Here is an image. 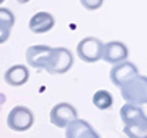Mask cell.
I'll list each match as a JSON object with an SVG mask.
<instances>
[{
    "label": "cell",
    "instance_id": "277c9868",
    "mask_svg": "<svg viewBox=\"0 0 147 138\" xmlns=\"http://www.w3.org/2000/svg\"><path fill=\"white\" fill-rule=\"evenodd\" d=\"M103 43L96 37H85L77 46V55L85 63H96L102 59Z\"/></svg>",
    "mask_w": 147,
    "mask_h": 138
},
{
    "label": "cell",
    "instance_id": "e0dca14e",
    "mask_svg": "<svg viewBox=\"0 0 147 138\" xmlns=\"http://www.w3.org/2000/svg\"><path fill=\"white\" fill-rule=\"evenodd\" d=\"M16 2L19 3V5H25V3H28L30 0H16Z\"/></svg>",
    "mask_w": 147,
    "mask_h": 138
},
{
    "label": "cell",
    "instance_id": "9c48e42d",
    "mask_svg": "<svg viewBox=\"0 0 147 138\" xmlns=\"http://www.w3.org/2000/svg\"><path fill=\"white\" fill-rule=\"evenodd\" d=\"M66 138H100L91 125L84 119H75L66 127Z\"/></svg>",
    "mask_w": 147,
    "mask_h": 138
},
{
    "label": "cell",
    "instance_id": "4fadbf2b",
    "mask_svg": "<svg viewBox=\"0 0 147 138\" xmlns=\"http://www.w3.org/2000/svg\"><path fill=\"white\" fill-rule=\"evenodd\" d=\"M13 25H15V15L6 7H0V44L7 41Z\"/></svg>",
    "mask_w": 147,
    "mask_h": 138
},
{
    "label": "cell",
    "instance_id": "9a60e30c",
    "mask_svg": "<svg viewBox=\"0 0 147 138\" xmlns=\"http://www.w3.org/2000/svg\"><path fill=\"white\" fill-rule=\"evenodd\" d=\"M124 134L128 138H147V122H137V123L125 125Z\"/></svg>",
    "mask_w": 147,
    "mask_h": 138
},
{
    "label": "cell",
    "instance_id": "7c38bea8",
    "mask_svg": "<svg viewBox=\"0 0 147 138\" xmlns=\"http://www.w3.org/2000/svg\"><path fill=\"white\" fill-rule=\"evenodd\" d=\"M121 119L125 125H129V123H137V122H147V116L146 113L141 110L140 106H136V104H128L125 103L124 106L121 107Z\"/></svg>",
    "mask_w": 147,
    "mask_h": 138
},
{
    "label": "cell",
    "instance_id": "7a4b0ae2",
    "mask_svg": "<svg viewBox=\"0 0 147 138\" xmlns=\"http://www.w3.org/2000/svg\"><path fill=\"white\" fill-rule=\"evenodd\" d=\"M74 65V56L66 47H52L50 56H49L44 71L52 75L66 73Z\"/></svg>",
    "mask_w": 147,
    "mask_h": 138
},
{
    "label": "cell",
    "instance_id": "8fae6325",
    "mask_svg": "<svg viewBox=\"0 0 147 138\" xmlns=\"http://www.w3.org/2000/svg\"><path fill=\"white\" fill-rule=\"evenodd\" d=\"M30 79V71L24 65H13L5 72V81L10 87H21Z\"/></svg>",
    "mask_w": 147,
    "mask_h": 138
},
{
    "label": "cell",
    "instance_id": "2e32d148",
    "mask_svg": "<svg viewBox=\"0 0 147 138\" xmlns=\"http://www.w3.org/2000/svg\"><path fill=\"white\" fill-rule=\"evenodd\" d=\"M84 9L87 10H97L103 5V0H80Z\"/></svg>",
    "mask_w": 147,
    "mask_h": 138
},
{
    "label": "cell",
    "instance_id": "5bb4252c",
    "mask_svg": "<svg viewBox=\"0 0 147 138\" xmlns=\"http://www.w3.org/2000/svg\"><path fill=\"white\" fill-rule=\"evenodd\" d=\"M93 104L100 110H107L113 104V97L106 90H99L93 96Z\"/></svg>",
    "mask_w": 147,
    "mask_h": 138
},
{
    "label": "cell",
    "instance_id": "5b68a950",
    "mask_svg": "<svg viewBox=\"0 0 147 138\" xmlns=\"http://www.w3.org/2000/svg\"><path fill=\"white\" fill-rule=\"evenodd\" d=\"M75 119H78V112L71 103H59L50 110V122L57 128H66Z\"/></svg>",
    "mask_w": 147,
    "mask_h": 138
},
{
    "label": "cell",
    "instance_id": "3957f363",
    "mask_svg": "<svg viewBox=\"0 0 147 138\" xmlns=\"http://www.w3.org/2000/svg\"><path fill=\"white\" fill-rule=\"evenodd\" d=\"M34 125V113L27 106H15L7 115V127L12 131L24 132Z\"/></svg>",
    "mask_w": 147,
    "mask_h": 138
},
{
    "label": "cell",
    "instance_id": "ba28073f",
    "mask_svg": "<svg viewBox=\"0 0 147 138\" xmlns=\"http://www.w3.org/2000/svg\"><path fill=\"white\" fill-rule=\"evenodd\" d=\"M52 52V47L50 46H44V44H34L30 46L27 48V62L31 68H37V69H44L46 66V62L50 56Z\"/></svg>",
    "mask_w": 147,
    "mask_h": 138
},
{
    "label": "cell",
    "instance_id": "30bf717a",
    "mask_svg": "<svg viewBox=\"0 0 147 138\" xmlns=\"http://www.w3.org/2000/svg\"><path fill=\"white\" fill-rule=\"evenodd\" d=\"M28 27L34 34L49 32L55 27V18H53L52 13H49V12H37L35 15L31 16Z\"/></svg>",
    "mask_w": 147,
    "mask_h": 138
},
{
    "label": "cell",
    "instance_id": "6da1fadb",
    "mask_svg": "<svg viewBox=\"0 0 147 138\" xmlns=\"http://www.w3.org/2000/svg\"><path fill=\"white\" fill-rule=\"evenodd\" d=\"M121 96L128 104H146L147 103V78L138 75L125 85L121 87Z\"/></svg>",
    "mask_w": 147,
    "mask_h": 138
},
{
    "label": "cell",
    "instance_id": "52a82bcc",
    "mask_svg": "<svg viewBox=\"0 0 147 138\" xmlns=\"http://www.w3.org/2000/svg\"><path fill=\"white\" fill-rule=\"evenodd\" d=\"M128 53H129L128 47L122 41H109L103 44L102 60H105L106 63H110V65H116V63L127 60Z\"/></svg>",
    "mask_w": 147,
    "mask_h": 138
},
{
    "label": "cell",
    "instance_id": "ac0fdd59",
    "mask_svg": "<svg viewBox=\"0 0 147 138\" xmlns=\"http://www.w3.org/2000/svg\"><path fill=\"white\" fill-rule=\"evenodd\" d=\"M3 2H5V0H0V5H2V3H3Z\"/></svg>",
    "mask_w": 147,
    "mask_h": 138
},
{
    "label": "cell",
    "instance_id": "8992f818",
    "mask_svg": "<svg viewBox=\"0 0 147 138\" xmlns=\"http://www.w3.org/2000/svg\"><path fill=\"white\" fill-rule=\"evenodd\" d=\"M140 72L137 69V66L131 63V62H121V63L113 65L112 71H110V79H112L115 87H121L125 85L127 82H129L131 79H134L136 77H138Z\"/></svg>",
    "mask_w": 147,
    "mask_h": 138
}]
</instances>
